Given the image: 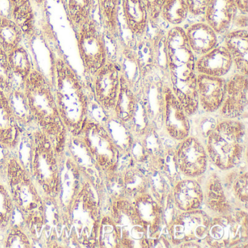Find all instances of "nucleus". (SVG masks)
<instances>
[{
	"label": "nucleus",
	"mask_w": 248,
	"mask_h": 248,
	"mask_svg": "<svg viewBox=\"0 0 248 248\" xmlns=\"http://www.w3.org/2000/svg\"><path fill=\"white\" fill-rule=\"evenodd\" d=\"M185 2L188 7L189 16L199 18L204 17L210 0H185Z\"/></svg>",
	"instance_id": "a19ab883"
},
{
	"label": "nucleus",
	"mask_w": 248,
	"mask_h": 248,
	"mask_svg": "<svg viewBox=\"0 0 248 248\" xmlns=\"http://www.w3.org/2000/svg\"><path fill=\"white\" fill-rule=\"evenodd\" d=\"M188 16L185 0H167L160 11V19L170 27H181Z\"/></svg>",
	"instance_id": "72a5a7b5"
},
{
	"label": "nucleus",
	"mask_w": 248,
	"mask_h": 248,
	"mask_svg": "<svg viewBox=\"0 0 248 248\" xmlns=\"http://www.w3.org/2000/svg\"><path fill=\"white\" fill-rule=\"evenodd\" d=\"M75 32L84 71L91 79L109 59L105 34L94 18L87 21Z\"/></svg>",
	"instance_id": "39448f33"
},
{
	"label": "nucleus",
	"mask_w": 248,
	"mask_h": 248,
	"mask_svg": "<svg viewBox=\"0 0 248 248\" xmlns=\"http://www.w3.org/2000/svg\"><path fill=\"white\" fill-rule=\"evenodd\" d=\"M20 130L8 95L0 88V143L11 147L15 146L19 139Z\"/></svg>",
	"instance_id": "393cba45"
},
{
	"label": "nucleus",
	"mask_w": 248,
	"mask_h": 248,
	"mask_svg": "<svg viewBox=\"0 0 248 248\" xmlns=\"http://www.w3.org/2000/svg\"><path fill=\"white\" fill-rule=\"evenodd\" d=\"M34 5H37L39 8H41L45 5L46 0H31Z\"/></svg>",
	"instance_id": "de8ad7c7"
},
{
	"label": "nucleus",
	"mask_w": 248,
	"mask_h": 248,
	"mask_svg": "<svg viewBox=\"0 0 248 248\" xmlns=\"http://www.w3.org/2000/svg\"><path fill=\"white\" fill-rule=\"evenodd\" d=\"M196 66L197 73L217 78H224L233 67L232 57L222 44L197 58Z\"/></svg>",
	"instance_id": "6ab92c4d"
},
{
	"label": "nucleus",
	"mask_w": 248,
	"mask_h": 248,
	"mask_svg": "<svg viewBox=\"0 0 248 248\" xmlns=\"http://www.w3.org/2000/svg\"><path fill=\"white\" fill-rule=\"evenodd\" d=\"M117 147L127 150L133 145V133L127 124L117 120L113 114L107 116L104 123Z\"/></svg>",
	"instance_id": "f704fd0d"
},
{
	"label": "nucleus",
	"mask_w": 248,
	"mask_h": 248,
	"mask_svg": "<svg viewBox=\"0 0 248 248\" xmlns=\"http://www.w3.org/2000/svg\"><path fill=\"white\" fill-rule=\"evenodd\" d=\"M121 0H98L101 26L114 52L120 44L118 13Z\"/></svg>",
	"instance_id": "b1692460"
},
{
	"label": "nucleus",
	"mask_w": 248,
	"mask_h": 248,
	"mask_svg": "<svg viewBox=\"0 0 248 248\" xmlns=\"http://www.w3.org/2000/svg\"><path fill=\"white\" fill-rule=\"evenodd\" d=\"M34 141V175L47 194L56 195L59 189V175L53 143L42 130L35 133Z\"/></svg>",
	"instance_id": "9d476101"
},
{
	"label": "nucleus",
	"mask_w": 248,
	"mask_h": 248,
	"mask_svg": "<svg viewBox=\"0 0 248 248\" xmlns=\"http://www.w3.org/2000/svg\"><path fill=\"white\" fill-rule=\"evenodd\" d=\"M78 136L100 168L114 172L118 165L119 151L103 123L88 117Z\"/></svg>",
	"instance_id": "423d86ee"
},
{
	"label": "nucleus",
	"mask_w": 248,
	"mask_h": 248,
	"mask_svg": "<svg viewBox=\"0 0 248 248\" xmlns=\"http://www.w3.org/2000/svg\"><path fill=\"white\" fill-rule=\"evenodd\" d=\"M112 216L120 245L124 248H148L149 246L147 226L131 202L123 199L117 200L113 204Z\"/></svg>",
	"instance_id": "0eeeda50"
},
{
	"label": "nucleus",
	"mask_w": 248,
	"mask_h": 248,
	"mask_svg": "<svg viewBox=\"0 0 248 248\" xmlns=\"http://www.w3.org/2000/svg\"><path fill=\"white\" fill-rule=\"evenodd\" d=\"M8 176L14 192V200L23 212L29 223L39 224L43 221V202L37 190L27 178L24 170L12 159L8 165Z\"/></svg>",
	"instance_id": "6e6552de"
},
{
	"label": "nucleus",
	"mask_w": 248,
	"mask_h": 248,
	"mask_svg": "<svg viewBox=\"0 0 248 248\" xmlns=\"http://www.w3.org/2000/svg\"><path fill=\"white\" fill-rule=\"evenodd\" d=\"M124 25L134 39L143 37L149 22L144 0H121L120 9Z\"/></svg>",
	"instance_id": "f3484780"
},
{
	"label": "nucleus",
	"mask_w": 248,
	"mask_h": 248,
	"mask_svg": "<svg viewBox=\"0 0 248 248\" xmlns=\"http://www.w3.org/2000/svg\"><path fill=\"white\" fill-rule=\"evenodd\" d=\"M125 193L137 197L146 192L147 188V181L144 175L137 170H130L124 174V179Z\"/></svg>",
	"instance_id": "4c0bfd02"
},
{
	"label": "nucleus",
	"mask_w": 248,
	"mask_h": 248,
	"mask_svg": "<svg viewBox=\"0 0 248 248\" xmlns=\"http://www.w3.org/2000/svg\"><path fill=\"white\" fill-rule=\"evenodd\" d=\"M184 30L188 45L197 58L219 45V36L204 21L193 23Z\"/></svg>",
	"instance_id": "412c9836"
},
{
	"label": "nucleus",
	"mask_w": 248,
	"mask_h": 248,
	"mask_svg": "<svg viewBox=\"0 0 248 248\" xmlns=\"http://www.w3.org/2000/svg\"><path fill=\"white\" fill-rule=\"evenodd\" d=\"M238 10L234 0H210L204 13L207 23L218 36H223L230 30Z\"/></svg>",
	"instance_id": "a211bd4d"
},
{
	"label": "nucleus",
	"mask_w": 248,
	"mask_h": 248,
	"mask_svg": "<svg viewBox=\"0 0 248 248\" xmlns=\"http://www.w3.org/2000/svg\"><path fill=\"white\" fill-rule=\"evenodd\" d=\"M168 84L188 117L198 112L197 57L182 27H170L165 36Z\"/></svg>",
	"instance_id": "f257e3e1"
},
{
	"label": "nucleus",
	"mask_w": 248,
	"mask_h": 248,
	"mask_svg": "<svg viewBox=\"0 0 248 248\" xmlns=\"http://www.w3.org/2000/svg\"><path fill=\"white\" fill-rule=\"evenodd\" d=\"M137 101V94L121 75L120 92L113 111V115L124 124H128L133 118Z\"/></svg>",
	"instance_id": "cd10ccee"
},
{
	"label": "nucleus",
	"mask_w": 248,
	"mask_h": 248,
	"mask_svg": "<svg viewBox=\"0 0 248 248\" xmlns=\"http://www.w3.org/2000/svg\"><path fill=\"white\" fill-rule=\"evenodd\" d=\"M248 239V214L231 212L210 220L207 242L216 248L234 246Z\"/></svg>",
	"instance_id": "1a4fd4ad"
},
{
	"label": "nucleus",
	"mask_w": 248,
	"mask_h": 248,
	"mask_svg": "<svg viewBox=\"0 0 248 248\" xmlns=\"http://www.w3.org/2000/svg\"><path fill=\"white\" fill-rule=\"evenodd\" d=\"M163 125L170 137L183 140L189 136L191 123L181 103L177 99L168 82L163 87Z\"/></svg>",
	"instance_id": "ddd939ff"
},
{
	"label": "nucleus",
	"mask_w": 248,
	"mask_h": 248,
	"mask_svg": "<svg viewBox=\"0 0 248 248\" xmlns=\"http://www.w3.org/2000/svg\"><path fill=\"white\" fill-rule=\"evenodd\" d=\"M167 0H144L148 12L149 21L156 22L160 20V11Z\"/></svg>",
	"instance_id": "c03bdc74"
},
{
	"label": "nucleus",
	"mask_w": 248,
	"mask_h": 248,
	"mask_svg": "<svg viewBox=\"0 0 248 248\" xmlns=\"http://www.w3.org/2000/svg\"><path fill=\"white\" fill-rule=\"evenodd\" d=\"M24 34L16 21L9 17L0 16V48L9 53L23 44Z\"/></svg>",
	"instance_id": "7c9ffc66"
},
{
	"label": "nucleus",
	"mask_w": 248,
	"mask_h": 248,
	"mask_svg": "<svg viewBox=\"0 0 248 248\" xmlns=\"http://www.w3.org/2000/svg\"><path fill=\"white\" fill-rule=\"evenodd\" d=\"M23 83L24 82L18 83V80L10 66L8 55L0 48V88L8 93L13 88L23 85Z\"/></svg>",
	"instance_id": "e433bc0d"
},
{
	"label": "nucleus",
	"mask_w": 248,
	"mask_h": 248,
	"mask_svg": "<svg viewBox=\"0 0 248 248\" xmlns=\"http://www.w3.org/2000/svg\"><path fill=\"white\" fill-rule=\"evenodd\" d=\"M13 210V203L8 191L0 186V225L6 226Z\"/></svg>",
	"instance_id": "58836bf2"
},
{
	"label": "nucleus",
	"mask_w": 248,
	"mask_h": 248,
	"mask_svg": "<svg viewBox=\"0 0 248 248\" xmlns=\"http://www.w3.org/2000/svg\"><path fill=\"white\" fill-rule=\"evenodd\" d=\"M223 45L229 52L233 68L238 73L248 76V30L235 29L223 35Z\"/></svg>",
	"instance_id": "aec40b11"
},
{
	"label": "nucleus",
	"mask_w": 248,
	"mask_h": 248,
	"mask_svg": "<svg viewBox=\"0 0 248 248\" xmlns=\"http://www.w3.org/2000/svg\"><path fill=\"white\" fill-rule=\"evenodd\" d=\"M6 244L8 248H30V242L27 235L19 230L11 232Z\"/></svg>",
	"instance_id": "79ce46f5"
},
{
	"label": "nucleus",
	"mask_w": 248,
	"mask_h": 248,
	"mask_svg": "<svg viewBox=\"0 0 248 248\" xmlns=\"http://www.w3.org/2000/svg\"><path fill=\"white\" fill-rule=\"evenodd\" d=\"M121 75L117 61L109 59L91 79L95 101L108 115L113 114L117 102Z\"/></svg>",
	"instance_id": "9b49d317"
},
{
	"label": "nucleus",
	"mask_w": 248,
	"mask_h": 248,
	"mask_svg": "<svg viewBox=\"0 0 248 248\" xmlns=\"http://www.w3.org/2000/svg\"><path fill=\"white\" fill-rule=\"evenodd\" d=\"M248 77L235 72L226 79V96L218 110L222 119L238 120L248 107Z\"/></svg>",
	"instance_id": "2eb2a0df"
},
{
	"label": "nucleus",
	"mask_w": 248,
	"mask_h": 248,
	"mask_svg": "<svg viewBox=\"0 0 248 248\" xmlns=\"http://www.w3.org/2000/svg\"><path fill=\"white\" fill-rule=\"evenodd\" d=\"M238 12L240 14H248V0H234Z\"/></svg>",
	"instance_id": "49530a36"
},
{
	"label": "nucleus",
	"mask_w": 248,
	"mask_h": 248,
	"mask_svg": "<svg viewBox=\"0 0 248 248\" xmlns=\"http://www.w3.org/2000/svg\"><path fill=\"white\" fill-rule=\"evenodd\" d=\"M246 127L238 120L221 119L207 136V149L213 163L222 170L235 168L247 145Z\"/></svg>",
	"instance_id": "20e7f679"
},
{
	"label": "nucleus",
	"mask_w": 248,
	"mask_h": 248,
	"mask_svg": "<svg viewBox=\"0 0 248 248\" xmlns=\"http://www.w3.org/2000/svg\"><path fill=\"white\" fill-rule=\"evenodd\" d=\"M197 91L199 108L206 114H214L218 111L224 101L226 79L198 74Z\"/></svg>",
	"instance_id": "dca6fc26"
},
{
	"label": "nucleus",
	"mask_w": 248,
	"mask_h": 248,
	"mask_svg": "<svg viewBox=\"0 0 248 248\" xmlns=\"http://www.w3.org/2000/svg\"><path fill=\"white\" fill-rule=\"evenodd\" d=\"M133 204L149 232H156L162 221V209L159 203L145 192L135 197Z\"/></svg>",
	"instance_id": "bb28decb"
},
{
	"label": "nucleus",
	"mask_w": 248,
	"mask_h": 248,
	"mask_svg": "<svg viewBox=\"0 0 248 248\" xmlns=\"http://www.w3.org/2000/svg\"><path fill=\"white\" fill-rule=\"evenodd\" d=\"M51 84L62 123L78 136L89 117V101L80 77L62 55L54 57Z\"/></svg>",
	"instance_id": "f03ea898"
},
{
	"label": "nucleus",
	"mask_w": 248,
	"mask_h": 248,
	"mask_svg": "<svg viewBox=\"0 0 248 248\" xmlns=\"http://www.w3.org/2000/svg\"><path fill=\"white\" fill-rule=\"evenodd\" d=\"M10 66L17 80L24 82L34 67L30 52L24 45L18 46L7 53Z\"/></svg>",
	"instance_id": "473e14b6"
},
{
	"label": "nucleus",
	"mask_w": 248,
	"mask_h": 248,
	"mask_svg": "<svg viewBox=\"0 0 248 248\" xmlns=\"http://www.w3.org/2000/svg\"><path fill=\"white\" fill-rule=\"evenodd\" d=\"M7 95L13 113L18 124L27 125L34 122L27 95L24 91V84L13 88L7 93Z\"/></svg>",
	"instance_id": "2f4dec72"
},
{
	"label": "nucleus",
	"mask_w": 248,
	"mask_h": 248,
	"mask_svg": "<svg viewBox=\"0 0 248 248\" xmlns=\"http://www.w3.org/2000/svg\"><path fill=\"white\" fill-rule=\"evenodd\" d=\"M114 59L120 66L121 74L136 93H140L143 86V78L134 53L130 46L120 44Z\"/></svg>",
	"instance_id": "4be33fe9"
},
{
	"label": "nucleus",
	"mask_w": 248,
	"mask_h": 248,
	"mask_svg": "<svg viewBox=\"0 0 248 248\" xmlns=\"http://www.w3.org/2000/svg\"><path fill=\"white\" fill-rule=\"evenodd\" d=\"M98 240L102 248H118L120 246L118 233L112 217H105L101 220L98 231Z\"/></svg>",
	"instance_id": "c9c22d12"
},
{
	"label": "nucleus",
	"mask_w": 248,
	"mask_h": 248,
	"mask_svg": "<svg viewBox=\"0 0 248 248\" xmlns=\"http://www.w3.org/2000/svg\"><path fill=\"white\" fill-rule=\"evenodd\" d=\"M203 201L213 213L221 216L229 214L232 211V206L226 197V191L219 177L211 174L202 186Z\"/></svg>",
	"instance_id": "5701e85b"
},
{
	"label": "nucleus",
	"mask_w": 248,
	"mask_h": 248,
	"mask_svg": "<svg viewBox=\"0 0 248 248\" xmlns=\"http://www.w3.org/2000/svg\"><path fill=\"white\" fill-rule=\"evenodd\" d=\"M248 173L245 172L236 175L233 182V191L235 197L241 203L245 204H247L248 201Z\"/></svg>",
	"instance_id": "ea45409f"
},
{
	"label": "nucleus",
	"mask_w": 248,
	"mask_h": 248,
	"mask_svg": "<svg viewBox=\"0 0 248 248\" xmlns=\"http://www.w3.org/2000/svg\"><path fill=\"white\" fill-rule=\"evenodd\" d=\"M11 18L22 30L24 38L31 39L34 32V4L31 0H11Z\"/></svg>",
	"instance_id": "c85d7f7f"
},
{
	"label": "nucleus",
	"mask_w": 248,
	"mask_h": 248,
	"mask_svg": "<svg viewBox=\"0 0 248 248\" xmlns=\"http://www.w3.org/2000/svg\"><path fill=\"white\" fill-rule=\"evenodd\" d=\"M248 14H240L239 12L233 18V23H232V26H234L236 29H242V30H248Z\"/></svg>",
	"instance_id": "a18cd8bd"
},
{
	"label": "nucleus",
	"mask_w": 248,
	"mask_h": 248,
	"mask_svg": "<svg viewBox=\"0 0 248 248\" xmlns=\"http://www.w3.org/2000/svg\"><path fill=\"white\" fill-rule=\"evenodd\" d=\"M112 175L108 179V188L111 190V194L117 200H119L121 199L123 194L125 192L124 181L118 174L113 173Z\"/></svg>",
	"instance_id": "37998d69"
},
{
	"label": "nucleus",
	"mask_w": 248,
	"mask_h": 248,
	"mask_svg": "<svg viewBox=\"0 0 248 248\" xmlns=\"http://www.w3.org/2000/svg\"><path fill=\"white\" fill-rule=\"evenodd\" d=\"M175 161L180 171L190 178L201 176L207 170V152L201 141L194 136L181 140Z\"/></svg>",
	"instance_id": "4468645a"
},
{
	"label": "nucleus",
	"mask_w": 248,
	"mask_h": 248,
	"mask_svg": "<svg viewBox=\"0 0 248 248\" xmlns=\"http://www.w3.org/2000/svg\"><path fill=\"white\" fill-rule=\"evenodd\" d=\"M210 217L205 212L199 210L184 211L175 218L170 232L175 244L198 245L207 239Z\"/></svg>",
	"instance_id": "f8f14e48"
},
{
	"label": "nucleus",
	"mask_w": 248,
	"mask_h": 248,
	"mask_svg": "<svg viewBox=\"0 0 248 248\" xmlns=\"http://www.w3.org/2000/svg\"><path fill=\"white\" fill-rule=\"evenodd\" d=\"M24 88L34 123L59 152L63 147L67 130L61 119L51 82L34 66L24 81Z\"/></svg>",
	"instance_id": "7ed1b4c3"
},
{
	"label": "nucleus",
	"mask_w": 248,
	"mask_h": 248,
	"mask_svg": "<svg viewBox=\"0 0 248 248\" xmlns=\"http://www.w3.org/2000/svg\"><path fill=\"white\" fill-rule=\"evenodd\" d=\"M62 2L75 31L93 18L95 0H62Z\"/></svg>",
	"instance_id": "c756f323"
},
{
	"label": "nucleus",
	"mask_w": 248,
	"mask_h": 248,
	"mask_svg": "<svg viewBox=\"0 0 248 248\" xmlns=\"http://www.w3.org/2000/svg\"><path fill=\"white\" fill-rule=\"evenodd\" d=\"M174 201L182 211L197 210L203 202L201 185L194 179L180 181L174 188Z\"/></svg>",
	"instance_id": "a878e982"
}]
</instances>
